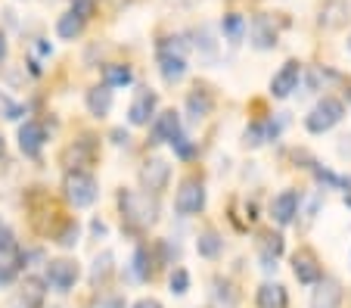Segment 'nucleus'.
I'll use <instances>...</instances> for the list:
<instances>
[{"mask_svg":"<svg viewBox=\"0 0 351 308\" xmlns=\"http://www.w3.org/2000/svg\"><path fill=\"white\" fill-rule=\"evenodd\" d=\"M168 178H171V165L165 159H146L140 168V184H143L146 193H159L165 190Z\"/></svg>","mask_w":351,"mask_h":308,"instance_id":"obj_8","label":"nucleus"},{"mask_svg":"<svg viewBox=\"0 0 351 308\" xmlns=\"http://www.w3.org/2000/svg\"><path fill=\"white\" fill-rule=\"evenodd\" d=\"M84 16H78L75 10H69L66 16H60V22H56V34H60L62 40H75L81 32H84Z\"/></svg>","mask_w":351,"mask_h":308,"instance_id":"obj_19","label":"nucleus"},{"mask_svg":"<svg viewBox=\"0 0 351 308\" xmlns=\"http://www.w3.org/2000/svg\"><path fill=\"white\" fill-rule=\"evenodd\" d=\"M62 193H66V200L72 202L75 209H87L97 202L99 196V184L93 174L81 171V168H72V171L66 174V181H62Z\"/></svg>","mask_w":351,"mask_h":308,"instance_id":"obj_2","label":"nucleus"},{"mask_svg":"<svg viewBox=\"0 0 351 308\" xmlns=\"http://www.w3.org/2000/svg\"><path fill=\"white\" fill-rule=\"evenodd\" d=\"M245 32H249V25H245V19L239 13H227L224 16V34L230 44H239V40L245 38Z\"/></svg>","mask_w":351,"mask_h":308,"instance_id":"obj_25","label":"nucleus"},{"mask_svg":"<svg viewBox=\"0 0 351 308\" xmlns=\"http://www.w3.org/2000/svg\"><path fill=\"white\" fill-rule=\"evenodd\" d=\"M255 302H258V308H289V296L280 283H261Z\"/></svg>","mask_w":351,"mask_h":308,"instance_id":"obj_17","label":"nucleus"},{"mask_svg":"<svg viewBox=\"0 0 351 308\" xmlns=\"http://www.w3.org/2000/svg\"><path fill=\"white\" fill-rule=\"evenodd\" d=\"M252 44L258 50L277 47V28H274V22L267 19V16H255V22H252Z\"/></svg>","mask_w":351,"mask_h":308,"instance_id":"obj_16","label":"nucleus"},{"mask_svg":"<svg viewBox=\"0 0 351 308\" xmlns=\"http://www.w3.org/2000/svg\"><path fill=\"white\" fill-rule=\"evenodd\" d=\"M202 206H206V187H202V181L186 178V181L180 184L178 196H174V209H178L180 215H196V212H202Z\"/></svg>","mask_w":351,"mask_h":308,"instance_id":"obj_7","label":"nucleus"},{"mask_svg":"<svg viewBox=\"0 0 351 308\" xmlns=\"http://www.w3.org/2000/svg\"><path fill=\"white\" fill-rule=\"evenodd\" d=\"M0 230H3V224H0Z\"/></svg>","mask_w":351,"mask_h":308,"instance_id":"obj_42","label":"nucleus"},{"mask_svg":"<svg viewBox=\"0 0 351 308\" xmlns=\"http://www.w3.org/2000/svg\"><path fill=\"white\" fill-rule=\"evenodd\" d=\"M119 202H121V215H125V222L131 224V228H149V224H156V218H159L156 196H149L146 190L143 193H121Z\"/></svg>","mask_w":351,"mask_h":308,"instance_id":"obj_1","label":"nucleus"},{"mask_svg":"<svg viewBox=\"0 0 351 308\" xmlns=\"http://www.w3.org/2000/svg\"><path fill=\"white\" fill-rule=\"evenodd\" d=\"M342 115H345L342 100H336V97H324V100L305 115V128L311 131V134H326L332 125L342 121Z\"/></svg>","mask_w":351,"mask_h":308,"instance_id":"obj_3","label":"nucleus"},{"mask_svg":"<svg viewBox=\"0 0 351 308\" xmlns=\"http://www.w3.org/2000/svg\"><path fill=\"white\" fill-rule=\"evenodd\" d=\"M134 277H137V281H146V277H149V259H146L143 246L134 252Z\"/></svg>","mask_w":351,"mask_h":308,"instance_id":"obj_29","label":"nucleus"},{"mask_svg":"<svg viewBox=\"0 0 351 308\" xmlns=\"http://www.w3.org/2000/svg\"><path fill=\"white\" fill-rule=\"evenodd\" d=\"M156 106H159V97H156L153 91H140V94L134 97L131 109H128V121H131V125H149V119L156 115Z\"/></svg>","mask_w":351,"mask_h":308,"instance_id":"obj_12","label":"nucleus"},{"mask_svg":"<svg viewBox=\"0 0 351 308\" xmlns=\"http://www.w3.org/2000/svg\"><path fill=\"white\" fill-rule=\"evenodd\" d=\"M265 141H271V125H252V128H245V143H249V147H261Z\"/></svg>","mask_w":351,"mask_h":308,"instance_id":"obj_28","label":"nucleus"},{"mask_svg":"<svg viewBox=\"0 0 351 308\" xmlns=\"http://www.w3.org/2000/svg\"><path fill=\"white\" fill-rule=\"evenodd\" d=\"M78 277H81V271H78V265H75L72 259L47 261V268H44L47 287H53L56 293H69V289L78 283Z\"/></svg>","mask_w":351,"mask_h":308,"instance_id":"obj_5","label":"nucleus"},{"mask_svg":"<svg viewBox=\"0 0 351 308\" xmlns=\"http://www.w3.org/2000/svg\"><path fill=\"white\" fill-rule=\"evenodd\" d=\"M134 81V72L128 66H121V62H112V66L103 69V84L106 87H128Z\"/></svg>","mask_w":351,"mask_h":308,"instance_id":"obj_23","label":"nucleus"},{"mask_svg":"<svg viewBox=\"0 0 351 308\" xmlns=\"http://www.w3.org/2000/svg\"><path fill=\"white\" fill-rule=\"evenodd\" d=\"M0 115H3V119H19V115H22V106L10 100L7 94H0Z\"/></svg>","mask_w":351,"mask_h":308,"instance_id":"obj_31","label":"nucleus"},{"mask_svg":"<svg viewBox=\"0 0 351 308\" xmlns=\"http://www.w3.org/2000/svg\"><path fill=\"white\" fill-rule=\"evenodd\" d=\"M212 106H215V100L206 94V91H199V87L193 91L190 97H186V112H190L196 121H199V119H206V115L212 112Z\"/></svg>","mask_w":351,"mask_h":308,"instance_id":"obj_22","label":"nucleus"},{"mask_svg":"<svg viewBox=\"0 0 351 308\" xmlns=\"http://www.w3.org/2000/svg\"><path fill=\"white\" fill-rule=\"evenodd\" d=\"M56 243H60V246H75V243H78V224L69 222L66 230L60 234V240H56Z\"/></svg>","mask_w":351,"mask_h":308,"instance_id":"obj_33","label":"nucleus"},{"mask_svg":"<svg viewBox=\"0 0 351 308\" xmlns=\"http://www.w3.org/2000/svg\"><path fill=\"white\" fill-rule=\"evenodd\" d=\"M40 299H44V283L40 281H25V289H22V302H25L28 308H38Z\"/></svg>","mask_w":351,"mask_h":308,"instance_id":"obj_27","label":"nucleus"},{"mask_svg":"<svg viewBox=\"0 0 351 308\" xmlns=\"http://www.w3.org/2000/svg\"><path fill=\"white\" fill-rule=\"evenodd\" d=\"M339 305H342V287H339V281L320 277V281L314 283L311 308H339Z\"/></svg>","mask_w":351,"mask_h":308,"instance_id":"obj_10","label":"nucleus"},{"mask_svg":"<svg viewBox=\"0 0 351 308\" xmlns=\"http://www.w3.org/2000/svg\"><path fill=\"white\" fill-rule=\"evenodd\" d=\"M314 174H317V181H320V184H330V187H345L342 178H339V174H332V171H326V168H317Z\"/></svg>","mask_w":351,"mask_h":308,"instance_id":"obj_35","label":"nucleus"},{"mask_svg":"<svg viewBox=\"0 0 351 308\" xmlns=\"http://www.w3.org/2000/svg\"><path fill=\"white\" fill-rule=\"evenodd\" d=\"M72 10H75L78 16H84V19H87V16H90V10H93V3H90V0H75Z\"/></svg>","mask_w":351,"mask_h":308,"instance_id":"obj_36","label":"nucleus"},{"mask_svg":"<svg viewBox=\"0 0 351 308\" xmlns=\"http://www.w3.org/2000/svg\"><path fill=\"white\" fill-rule=\"evenodd\" d=\"M134 308H162V302L159 299H140Z\"/></svg>","mask_w":351,"mask_h":308,"instance_id":"obj_37","label":"nucleus"},{"mask_svg":"<svg viewBox=\"0 0 351 308\" xmlns=\"http://www.w3.org/2000/svg\"><path fill=\"white\" fill-rule=\"evenodd\" d=\"M345 16H348V3H342V0H326L324 10H320V25L339 28L345 22Z\"/></svg>","mask_w":351,"mask_h":308,"instance_id":"obj_20","label":"nucleus"},{"mask_svg":"<svg viewBox=\"0 0 351 308\" xmlns=\"http://www.w3.org/2000/svg\"><path fill=\"white\" fill-rule=\"evenodd\" d=\"M348 47H351V38H348Z\"/></svg>","mask_w":351,"mask_h":308,"instance_id":"obj_41","label":"nucleus"},{"mask_svg":"<svg viewBox=\"0 0 351 308\" xmlns=\"http://www.w3.org/2000/svg\"><path fill=\"white\" fill-rule=\"evenodd\" d=\"M47 143V128L40 121H25L19 128V147L25 156H38Z\"/></svg>","mask_w":351,"mask_h":308,"instance_id":"obj_13","label":"nucleus"},{"mask_svg":"<svg viewBox=\"0 0 351 308\" xmlns=\"http://www.w3.org/2000/svg\"><path fill=\"white\" fill-rule=\"evenodd\" d=\"M186 289H190V274H186V268H174V274H171V293L174 296H184Z\"/></svg>","mask_w":351,"mask_h":308,"instance_id":"obj_30","label":"nucleus"},{"mask_svg":"<svg viewBox=\"0 0 351 308\" xmlns=\"http://www.w3.org/2000/svg\"><path fill=\"white\" fill-rule=\"evenodd\" d=\"M178 134H180V115L174 112V109L156 115V121H153V141L156 143H171Z\"/></svg>","mask_w":351,"mask_h":308,"instance_id":"obj_15","label":"nucleus"},{"mask_svg":"<svg viewBox=\"0 0 351 308\" xmlns=\"http://www.w3.org/2000/svg\"><path fill=\"white\" fill-rule=\"evenodd\" d=\"M292 271H295L298 283H305V287H314V283L324 277V271H320L317 259H314L311 252H295V259H292Z\"/></svg>","mask_w":351,"mask_h":308,"instance_id":"obj_14","label":"nucleus"},{"mask_svg":"<svg viewBox=\"0 0 351 308\" xmlns=\"http://www.w3.org/2000/svg\"><path fill=\"white\" fill-rule=\"evenodd\" d=\"M3 56H7V38L0 34V62H3Z\"/></svg>","mask_w":351,"mask_h":308,"instance_id":"obj_38","label":"nucleus"},{"mask_svg":"<svg viewBox=\"0 0 351 308\" xmlns=\"http://www.w3.org/2000/svg\"><path fill=\"white\" fill-rule=\"evenodd\" d=\"M19 271H22V252H19V246H16L13 234L3 228L0 230V287L13 283Z\"/></svg>","mask_w":351,"mask_h":308,"instance_id":"obj_4","label":"nucleus"},{"mask_svg":"<svg viewBox=\"0 0 351 308\" xmlns=\"http://www.w3.org/2000/svg\"><path fill=\"white\" fill-rule=\"evenodd\" d=\"M109 274H112V252L97 255V261H93V271H90V281L99 283V281H106Z\"/></svg>","mask_w":351,"mask_h":308,"instance_id":"obj_26","label":"nucleus"},{"mask_svg":"<svg viewBox=\"0 0 351 308\" xmlns=\"http://www.w3.org/2000/svg\"><path fill=\"white\" fill-rule=\"evenodd\" d=\"M345 202H348V206H351V193H348V196H345Z\"/></svg>","mask_w":351,"mask_h":308,"instance_id":"obj_40","label":"nucleus"},{"mask_svg":"<svg viewBox=\"0 0 351 308\" xmlns=\"http://www.w3.org/2000/svg\"><path fill=\"white\" fill-rule=\"evenodd\" d=\"M298 202H302V196L295 193V190H283L280 196H274L271 202V215H274V222L277 224H292L295 222V215H298Z\"/></svg>","mask_w":351,"mask_h":308,"instance_id":"obj_11","label":"nucleus"},{"mask_svg":"<svg viewBox=\"0 0 351 308\" xmlns=\"http://www.w3.org/2000/svg\"><path fill=\"white\" fill-rule=\"evenodd\" d=\"M0 156H3V137H0Z\"/></svg>","mask_w":351,"mask_h":308,"instance_id":"obj_39","label":"nucleus"},{"mask_svg":"<svg viewBox=\"0 0 351 308\" xmlns=\"http://www.w3.org/2000/svg\"><path fill=\"white\" fill-rule=\"evenodd\" d=\"M298 81H302V66H298L295 60L283 62V69L271 78V94L277 97V100H286L292 91H298Z\"/></svg>","mask_w":351,"mask_h":308,"instance_id":"obj_9","label":"nucleus"},{"mask_svg":"<svg viewBox=\"0 0 351 308\" xmlns=\"http://www.w3.org/2000/svg\"><path fill=\"white\" fill-rule=\"evenodd\" d=\"M159 72L168 84H174L186 75V60L180 44H159Z\"/></svg>","mask_w":351,"mask_h":308,"instance_id":"obj_6","label":"nucleus"},{"mask_svg":"<svg viewBox=\"0 0 351 308\" xmlns=\"http://www.w3.org/2000/svg\"><path fill=\"white\" fill-rule=\"evenodd\" d=\"M90 308H125L121 296H99L97 302H90Z\"/></svg>","mask_w":351,"mask_h":308,"instance_id":"obj_34","label":"nucleus"},{"mask_svg":"<svg viewBox=\"0 0 351 308\" xmlns=\"http://www.w3.org/2000/svg\"><path fill=\"white\" fill-rule=\"evenodd\" d=\"M196 249H199V255H202V259H218L221 249H224V240H221L215 230H206V234L196 240Z\"/></svg>","mask_w":351,"mask_h":308,"instance_id":"obj_24","label":"nucleus"},{"mask_svg":"<svg viewBox=\"0 0 351 308\" xmlns=\"http://www.w3.org/2000/svg\"><path fill=\"white\" fill-rule=\"evenodd\" d=\"M212 287H215L212 289V299H215V305H218V308H237L239 305V293H237V287H233L230 281H221V277H218Z\"/></svg>","mask_w":351,"mask_h":308,"instance_id":"obj_21","label":"nucleus"},{"mask_svg":"<svg viewBox=\"0 0 351 308\" xmlns=\"http://www.w3.org/2000/svg\"><path fill=\"white\" fill-rule=\"evenodd\" d=\"M87 109H90V115H97V119L109 115V109H112V91H109L106 84L87 91Z\"/></svg>","mask_w":351,"mask_h":308,"instance_id":"obj_18","label":"nucleus"},{"mask_svg":"<svg viewBox=\"0 0 351 308\" xmlns=\"http://www.w3.org/2000/svg\"><path fill=\"white\" fill-rule=\"evenodd\" d=\"M171 147H174V153H178L180 159H190V156H193V143H190V137H186V134H178V137H174Z\"/></svg>","mask_w":351,"mask_h":308,"instance_id":"obj_32","label":"nucleus"}]
</instances>
